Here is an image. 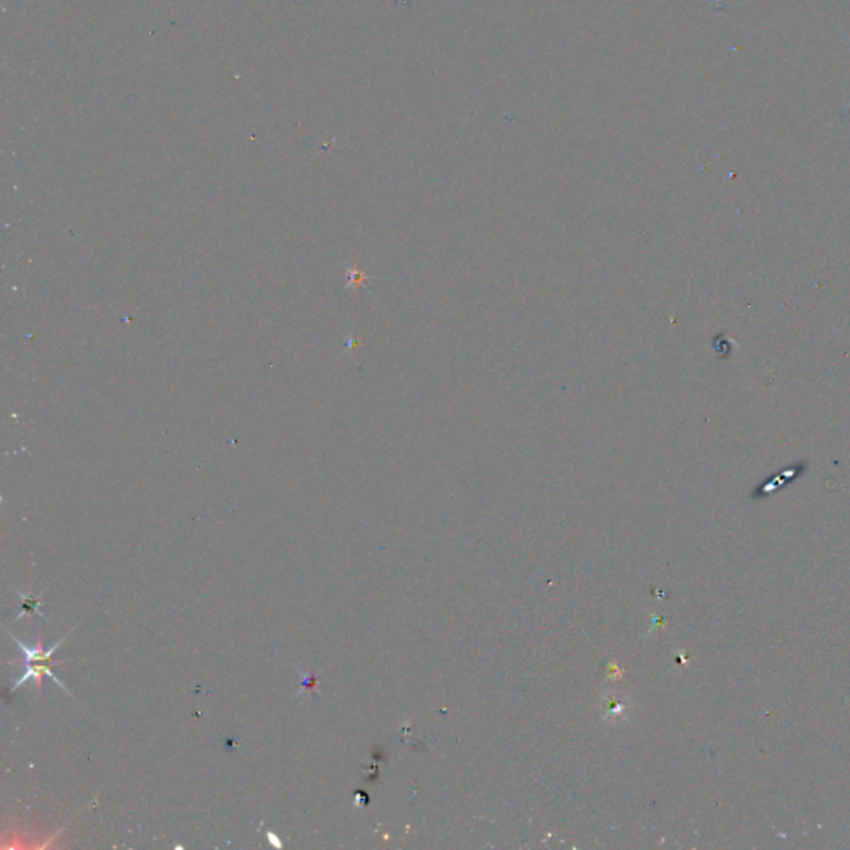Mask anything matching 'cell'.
<instances>
[{"instance_id": "cell-3", "label": "cell", "mask_w": 850, "mask_h": 850, "mask_svg": "<svg viewBox=\"0 0 850 850\" xmlns=\"http://www.w3.org/2000/svg\"><path fill=\"white\" fill-rule=\"evenodd\" d=\"M20 599H22V611H20L19 616L15 619H20L22 616H34V615H40L43 618V615L40 613L39 608H40V596H32L30 593H23V591H17Z\"/></svg>"}, {"instance_id": "cell-1", "label": "cell", "mask_w": 850, "mask_h": 850, "mask_svg": "<svg viewBox=\"0 0 850 850\" xmlns=\"http://www.w3.org/2000/svg\"><path fill=\"white\" fill-rule=\"evenodd\" d=\"M6 631H7V633H9L12 641L17 643L19 648H20V651H22V659H20V661H15V663H40V661H48V663H50V658L55 655V651L59 650L60 644L65 641V639L72 633V631H70V633H67V636H63V638L60 639L59 643H55L54 646L50 648V650H43L40 638H37V641H35L34 646H25V644L20 641V639L15 638V636L12 635L10 631L7 630V628H6Z\"/></svg>"}, {"instance_id": "cell-4", "label": "cell", "mask_w": 850, "mask_h": 850, "mask_svg": "<svg viewBox=\"0 0 850 850\" xmlns=\"http://www.w3.org/2000/svg\"><path fill=\"white\" fill-rule=\"evenodd\" d=\"M297 674H299L301 678V690L296 692V696H299L301 692H312L316 690V684H317V676H319V672L317 674H311L309 671H303L301 668H297Z\"/></svg>"}, {"instance_id": "cell-2", "label": "cell", "mask_w": 850, "mask_h": 850, "mask_svg": "<svg viewBox=\"0 0 850 850\" xmlns=\"http://www.w3.org/2000/svg\"><path fill=\"white\" fill-rule=\"evenodd\" d=\"M803 470L804 469L800 465L792 467V469H787V470H783V472H780L779 475H776V477L769 478V480L764 482L763 485L757 487V489L751 493V498H752V500H759V498L769 497V495L776 493V491L779 490L780 487H785V485H787V483H791V482L796 480V478L799 477L800 474H803Z\"/></svg>"}, {"instance_id": "cell-6", "label": "cell", "mask_w": 850, "mask_h": 850, "mask_svg": "<svg viewBox=\"0 0 850 850\" xmlns=\"http://www.w3.org/2000/svg\"><path fill=\"white\" fill-rule=\"evenodd\" d=\"M849 110H850V102H849V105H847V108H845V114H847Z\"/></svg>"}, {"instance_id": "cell-5", "label": "cell", "mask_w": 850, "mask_h": 850, "mask_svg": "<svg viewBox=\"0 0 850 850\" xmlns=\"http://www.w3.org/2000/svg\"><path fill=\"white\" fill-rule=\"evenodd\" d=\"M266 837H268V840L271 842V844L274 845V847H279V849L283 847V842H281V839H279V837L276 836V833H273V832H266Z\"/></svg>"}]
</instances>
